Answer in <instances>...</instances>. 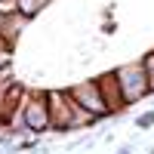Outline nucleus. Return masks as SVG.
<instances>
[{
	"label": "nucleus",
	"instance_id": "obj_10",
	"mask_svg": "<svg viewBox=\"0 0 154 154\" xmlns=\"http://www.w3.org/2000/svg\"><path fill=\"white\" fill-rule=\"evenodd\" d=\"M120 154H130V148H123V151H120Z\"/></svg>",
	"mask_w": 154,
	"mask_h": 154
},
{
	"label": "nucleus",
	"instance_id": "obj_9",
	"mask_svg": "<svg viewBox=\"0 0 154 154\" xmlns=\"http://www.w3.org/2000/svg\"><path fill=\"white\" fill-rule=\"evenodd\" d=\"M151 123H154V114H145V117L139 120V126H151Z\"/></svg>",
	"mask_w": 154,
	"mask_h": 154
},
{
	"label": "nucleus",
	"instance_id": "obj_2",
	"mask_svg": "<svg viewBox=\"0 0 154 154\" xmlns=\"http://www.w3.org/2000/svg\"><path fill=\"white\" fill-rule=\"evenodd\" d=\"M117 74V83H120V96L126 105H133V102H139L145 93H151V86H148V74L142 65H123L120 71H114Z\"/></svg>",
	"mask_w": 154,
	"mask_h": 154
},
{
	"label": "nucleus",
	"instance_id": "obj_1",
	"mask_svg": "<svg viewBox=\"0 0 154 154\" xmlns=\"http://www.w3.org/2000/svg\"><path fill=\"white\" fill-rule=\"evenodd\" d=\"M46 105H49V130H62V133L74 130V117H77V111H80V105L71 99V93L49 89Z\"/></svg>",
	"mask_w": 154,
	"mask_h": 154
},
{
	"label": "nucleus",
	"instance_id": "obj_6",
	"mask_svg": "<svg viewBox=\"0 0 154 154\" xmlns=\"http://www.w3.org/2000/svg\"><path fill=\"white\" fill-rule=\"evenodd\" d=\"M19 12V0H0V19L3 16H16Z\"/></svg>",
	"mask_w": 154,
	"mask_h": 154
},
{
	"label": "nucleus",
	"instance_id": "obj_8",
	"mask_svg": "<svg viewBox=\"0 0 154 154\" xmlns=\"http://www.w3.org/2000/svg\"><path fill=\"white\" fill-rule=\"evenodd\" d=\"M142 68H145V74H148V86L154 89V53H148V56H145Z\"/></svg>",
	"mask_w": 154,
	"mask_h": 154
},
{
	"label": "nucleus",
	"instance_id": "obj_4",
	"mask_svg": "<svg viewBox=\"0 0 154 154\" xmlns=\"http://www.w3.org/2000/svg\"><path fill=\"white\" fill-rule=\"evenodd\" d=\"M22 120L25 130L31 133H46L49 130V105H46V93L43 96H28L22 105Z\"/></svg>",
	"mask_w": 154,
	"mask_h": 154
},
{
	"label": "nucleus",
	"instance_id": "obj_5",
	"mask_svg": "<svg viewBox=\"0 0 154 154\" xmlns=\"http://www.w3.org/2000/svg\"><path fill=\"white\" fill-rule=\"evenodd\" d=\"M99 89H102V96H105L108 111H120V108H126V102H123V96H120L117 74H105V77L99 80Z\"/></svg>",
	"mask_w": 154,
	"mask_h": 154
},
{
	"label": "nucleus",
	"instance_id": "obj_7",
	"mask_svg": "<svg viewBox=\"0 0 154 154\" xmlns=\"http://www.w3.org/2000/svg\"><path fill=\"white\" fill-rule=\"evenodd\" d=\"M37 9H40L37 0H19V12L22 16H37Z\"/></svg>",
	"mask_w": 154,
	"mask_h": 154
},
{
	"label": "nucleus",
	"instance_id": "obj_3",
	"mask_svg": "<svg viewBox=\"0 0 154 154\" xmlns=\"http://www.w3.org/2000/svg\"><path fill=\"white\" fill-rule=\"evenodd\" d=\"M71 99H74L83 111H89L96 120L105 117V114H111L108 105H105V96H102V89H99V80H86V83L71 86Z\"/></svg>",
	"mask_w": 154,
	"mask_h": 154
}]
</instances>
